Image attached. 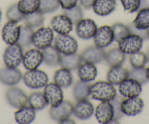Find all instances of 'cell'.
<instances>
[{"instance_id": "1", "label": "cell", "mask_w": 149, "mask_h": 124, "mask_svg": "<svg viewBox=\"0 0 149 124\" xmlns=\"http://www.w3.org/2000/svg\"><path fill=\"white\" fill-rule=\"evenodd\" d=\"M117 95L114 85L108 81H98L90 86V96L94 100L110 102Z\"/></svg>"}, {"instance_id": "2", "label": "cell", "mask_w": 149, "mask_h": 124, "mask_svg": "<svg viewBox=\"0 0 149 124\" xmlns=\"http://www.w3.org/2000/svg\"><path fill=\"white\" fill-rule=\"evenodd\" d=\"M24 84L31 89H39L48 84V76L45 72L39 69L28 70L23 77Z\"/></svg>"}, {"instance_id": "3", "label": "cell", "mask_w": 149, "mask_h": 124, "mask_svg": "<svg viewBox=\"0 0 149 124\" xmlns=\"http://www.w3.org/2000/svg\"><path fill=\"white\" fill-rule=\"evenodd\" d=\"M24 48L17 43L9 45L3 55L4 63L7 67L17 68L22 62Z\"/></svg>"}, {"instance_id": "4", "label": "cell", "mask_w": 149, "mask_h": 124, "mask_svg": "<svg viewBox=\"0 0 149 124\" xmlns=\"http://www.w3.org/2000/svg\"><path fill=\"white\" fill-rule=\"evenodd\" d=\"M144 39L140 36L131 34L118 41V48L125 54H131L140 51L143 48Z\"/></svg>"}, {"instance_id": "5", "label": "cell", "mask_w": 149, "mask_h": 124, "mask_svg": "<svg viewBox=\"0 0 149 124\" xmlns=\"http://www.w3.org/2000/svg\"><path fill=\"white\" fill-rule=\"evenodd\" d=\"M54 40V32L50 27H41L34 32L32 44L39 50H44L51 46Z\"/></svg>"}, {"instance_id": "6", "label": "cell", "mask_w": 149, "mask_h": 124, "mask_svg": "<svg viewBox=\"0 0 149 124\" xmlns=\"http://www.w3.org/2000/svg\"><path fill=\"white\" fill-rule=\"evenodd\" d=\"M55 47L61 54L76 53L78 45L76 39L67 35H58L55 38Z\"/></svg>"}, {"instance_id": "7", "label": "cell", "mask_w": 149, "mask_h": 124, "mask_svg": "<svg viewBox=\"0 0 149 124\" xmlns=\"http://www.w3.org/2000/svg\"><path fill=\"white\" fill-rule=\"evenodd\" d=\"M6 99L10 106L17 109L29 105L28 96L23 90L17 87H12L7 91Z\"/></svg>"}, {"instance_id": "8", "label": "cell", "mask_w": 149, "mask_h": 124, "mask_svg": "<svg viewBox=\"0 0 149 124\" xmlns=\"http://www.w3.org/2000/svg\"><path fill=\"white\" fill-rule=\"evenodd\" d=\"M94 42L96 46L104 48L111 45L114 40V34L112 26H102L97 28L94 36Z\"/></svg>"}, {"instance_id": "9", "label": "cell", "mask_w": 149, "mask_h": 124, "mask_svg": "<svg viewBox=\"0 0 149 124\" xmlns=\"http://www.w3.org/2000/svg\"><path fill=\"white\" fill-rule=\"evenodd\" d=\"M142 85L132 78H128L118 85L120 94L126 98L139 96L142 93Z\"/></svg>"}, {"instance_id": "10", "label": "cell", "mask_w": 149, "mask_h": 124, "mask_svg": "<svg viewBox=\"0 0 149 124\" xmlns=\"http://www.w3.org/2000/svg\"><path fill=\"white\" fill-rule=\"evenodd\" d=\"M44 96L49 105L56 107L64 100V94L59 85L55 82L47 84L44 89Z\"/></svg>"}, {"instance_id": "11", "label": "cell", "mask_w": 149, "mask_h": 124, "mask_svg": "<svg viewBox=\"0 0 149 124\" xmlns=\"http://www.w3.org/2000/svg\"><path fill=\"white\" fill-rule=\"evenodd\" d=\"M73 105L69 101L63 100L56 107H51L50 109V116L54 121L61 123L64 120L69 118L73 112Z\"/></svg>"}, {"instance_id": "12", "label": "cell", "mask_w": 149, "mask_h": 124, "mask_svg": "<svg viewBox=\"0 0 149 124\" xmlns=\"http://www.w3.org/2000/svg\"><path fill=\"white\" fill-rule=\"evenodd\" d=\"M144 102L139 96L127 98L121 102V109L124 115L127 116H135L143 111Z\"/></svg>"}, {"instance_id": "13", "label": "cell", "mask_w": 149, "mask_h": 124, "mask_svg": "<svg viewBox=\"0 0 149 124\" xmlns=\"http://www.w3.org/2000/svg\"><path fill=\"white\" fill-rule=\"evenodd\" d=\"M21 26L15 21H9L4 26L2 30V37L4 42L8 45L17 43L19 39Z\"/></svg>"}, {"instance_id": "14", "label": "cell", "mask_w": 149, "mask_h": 124, "mask_svg": "<svg viewBox=\"0 0 149 124\" xmlns=\"http://www.w3.org/2000/svg\"><path fill=\"white\" fill-rule=\"evenodd\" d=\"M43 61V55L39 49H31L24 54L22 63L27 70H33L39 67Z\"/></svg>"}, {"instance_id": "15", "label": "cell", "mask_w": 149, "mask_h": 124, "mask_svg": "<svg viewBox=\"0 0 149 124\" xmlns=\"http://www.w3.org/2000/svg\"><path fill=\"white\" fill-rule=\"evenodd\" d=\"M97 30L94 21L90 18L82 19L76 24V33L81 39H90L94 37Z\"/></svg>"}, {"instance_id": "16", "label": "cell", "mask_w": 149, "mask_h": 124, "mask_svg": "<svg viewBox=\"0 0 149 124\" xmlns=\"http://www.w3.org/2000/svg\"><path fill=\"white\" fill-rule=\"evenodd\" d=\"M51 28L58 35H67L73 29L71 20L65 15H58L53 17L51 21Z\"/></svg>"}, {"instance_id": "17", "label": "cell", "mask_w": 149, "mask_h": 124, "mask_svg": "<svg viewBox=\"0 0 149 124\" xmlns=\"http://www.w3.org/2000/svg\"><path fill=\"white\" fill-rule=\"evenodd\" d=\"M105 51L103 48L96 46H90L86 48L81 54L83 61H87L94 64H100L105 59Z\"/></svg>"}, {"instance_id": "18", "label": "cell", "mask_w": 149, "mask_h": 124, "mask_svg": "<svg viewBox=\"0 0 149 124\" xmlns=\"http://www.w3.org/2000/svg\"><path fill=\"white\" fill-rule=\"evenodd\" d=\"M22 79V74L17 68L5 67L0 69V82L4 85L12 86L18 84Z\"/></svg>"}, {"instance_id": "19", "label": "cell", "mask_w": 149, "mask_h": 124, "mask_svg": "<svg viewBox=\"0 0 149 124\" xmlns=\"http://www.w3.org/2000/svg\"><path fill=\"white\" fill-rule=\"evenodd\" d=\"M94 112V108L92 103L88 99H83L78 101L77 104L73 107L74 115L78 119L87 120L91 118Z\"/></svg>"}, {"instance_id": "20", "label": "cell", "mask_w": 149, "mask_h": 124, "mask_svg": "<svg viewBox=\"0 0 149 124\" xmlns=\"http://www.w3.org/2000/svg\"><path fill=\"white\" fill-rule=\"evenodd\" d=\"M95 116L100 123H109L113 119V109L110 102H102L95 111Z\"/></svg>"}, {"instance_id": "21", "label": "cell", "mask_w": 149, "mask_h": 124, "mask_svg": "<svg viewBox=\"0 0 149 124\" xmlns=\"http://www.w3.org/2000/svg\"><path fill=\"white\" fill-rule=\"evenodd\" d=\"M78 74L81 80L89 82L96 79L98 71L94 64L83 61L78 68Z\"/></svg>"}, {"instance_id": "22", "label": "cell", "mask_w": 149, "mask_h": 124, "mask_svg": "<svg viewBox=\"0 0 149 124\" xmlns=\"http://www.w3.org/2000/svg\"><path fill=\"white\" fill-rule=\"evenodd\" d=\"M92 8L97 15L107 16L116 8V0H95Z\"/></svg>"}, {"instance_id": "23", "label": "cell", "mask_w": 149, "mask_h": 124, "mask_svg": "<svg viewBox=\"0 0 149 124\" xmlns=\"http://www.w3.org/2000/svg\"><path fill=\"white\" fill-rule=\"evenodd\" d=\"M130 71L121 66L112 67L107 74V80L113 85H119L122 81L129 78Z\"/></svg>"}, {"instance_id": "24", "label": "cell", "mask_w": 149, "mask_h": 124, "mask_svg": "<svg viewBox=\"0 0 149 124\" xmlns=\"http://www.w3.org/2000/svg\"><path fill=\"white\" fill-rule=\"evenodd\" d=\"M36 112L31 106L23 107L15 112V119L19 124H29L35 119Z\"/></svg>"}, {"instance_id": "25", "label": "cell", "mask_w": 149, "mask_h": 124, "mask_svg": "<svg viewBox=\"0 0 149 124\" xmlns=\"http://www.w3.org/2000/svg\"><path fill=\"white\" fill-rule=\"evenodd\" d=\"M43 62L48 67H55L60 64L61 61V53L56 48L55 46L48 47L42 51Z\"/></svg>"}, {"instance_id": "26", "label": "cell", "mask_w": 149, "mask_h": 124, "mask_svg": "<svg viewBox=\"0 0 149 124\" xmlns=\"http://www.w3.org/2000/svg\"><path fill=\"white\" fill-rule=\"evenodd\" d=\"M54 82L59 85L61 88H67L72 85L73 82V77L70 69L61 68L54 74Z\"/></svg>"}, {"instance_id": "27", "label": "cell", "mask_w": 149, "mask_h": 124, "mask_svg": "<svg viewBox=\"0 0 149 124\" xmlns=\"http://www.w3.org/2000/svg\"><path fill=\"white\" fill-rule=\"evenodd\" d=\"M125 53L119 49L115 48L110 50L105 54V59L107 64L110 67L121 66L125 61Z\"/></svg>"}, {"instance_id": "28", "label": "cell", "mask_w": 149, "mask_h": 124, "mask_svg": "<svg viewBox=\"0 0 149 124\" xmlns=\"http://www.w3.org/2000/svg\"><path fill=\"white\" fill-rule=\"evenodd\" d=\"M82 62L83 61L81 59V55H78L76 53L69 54V55L61 54L60 65L62 67L70 69V71L78 69Z\"/></svg>"}, {"instance_id": "29", "label": "cell", "mask_w": 149, "mask_h": 124, "mask_svg": "<svg viewBox=\"0 0 149 124\" xmlns=\"http://www.w3.org/2000/svg\"><path fill=\"white\" fill-rule=\"evenodd\" d=\"M91 85L86 82L81 80L75 83L73 88V96L76 101L86 99L90 96Z\"/></svg>"}, {"instance_id": "30", "label": "cell", "mask_w": 149, "mask_h": 124, "mask_svg": "<svg viewBox=\"0 0 149 124\" xmlns=\"http://www.w3.org/2000/svg\"><path fill=\"white\" fill-rule=\"evenodd\" d=\"M29 105L35 110H42L48 105L44 94L41 92H34L28 97Z\"/></svg>"}, {"instance_id": "31", "label": "cell", "mask_w": 149, "mask_h": 124, "mask_svg": "<svg viewBox=\"0 0 149 124\" xmlns=\"http://www.w3.org/2000/svg\"><path fill=\"white\" fill-rule=\"evenodd\" d=\"M132 24L137 28L141 30L149 29V9L139 10V12Z\"/></svg>"}, {"instance_id": "32", "label": "cell", "mask_w": 149, "mask_h": 124, "mask_svg": "<svg viewBox=\"0 0 149 124\" xmlns=\"http://www.w3.org/2000/svg\"><path fill=\"white\" fill-rule=\"evenodd\" d=\"M40 3V0H20L18 7L19 10L26 15L38 10Z\"/></svg>"}, {"instance_id": "33", "label": "cell", "mask_w": 149, "mask_h": 124, "mask_svg": "<svg viewBox=\"0 0 149 124\" xmlns=\"http://www.w3.org/2000/svg\"><path fill=\"white\" fill-rule=\"evenodd\" d=\"M33 35H34V32H33L32 28L28 26H21L18 43L23 48H28L32 44Z\"/></svg>"}, {"instance_id": "34", "label": "cell", "mask_w": 149, "mask_h": 124, "mask_svg": "<svg viewBox=\"0 0 149 124\" xmlns=\"http://www.w3.org/2000/svg\"><path fill=\"white\" fill-rule=\"evenodd\" d=\"M43 15L44 14L40 12L39 10L26 15L25 18H24L26 25L32 28H36L41 26L44 22Z\"/></svg>"}, {"instance_id": "35", "label": "cell", "mask_w": 149, "mask_h": 124, "mask_svg": "<svg viewBox=\"0 0 149 124\" xmlns=\"http://www.w3.org/2000/svg\"><path fill=\"white\" fill-rule=\"evenodd\" d=\"M130 62L133 68L144 67L148 62V57L144 53L140 51L130 55Z\"/></svg>"}, {"instance_id": "36", "label": "cell", "mask_w": 149, "mask_h": 124, "mask_svg": "<svg viewBox=\"0 0 149 124\" xmlns=\"http://www.w3.org/2000/svg\"><path fill=\"white\" fill-rule=\"evenodd\" d=\"M58 0H40L38 10L42 14H48L55 12L59 8Z\"/></svg>"}, {"instance_id": "37", "label": "cell", "mask_w": 149, "mask_h": 124, "mask_svg": "<svg viewBox=\"0 0 149 124\" xmlns=\"http://www.w3.org/2000/svg\"><path fill=\"white\" fill-rule=\"evenodd\" d=\"M63 13L71 20L73 25H76L84 18V12H83L82 9L78 5H76L71 9L64 10Z\"/></svg>"}, {"instance_id": "38", "label": "cell", "mask_w": 149, "mask_h": 124, "mask_svg": "<svg viewBox=\"0 0 149 124\" xmlns=\"http://www.w3.org/2000/svg\"><path fill=\"white\" fill-rule=\"evenodd\" d=\"M129 78L135 80L141 85H144L149 81L146 75V69H145L144 67L133 68L132 70L130 71Z\"/></svg>"}, {"instance_id": "39", "label": "cell", "mask_w": 149, "mask_h": 124, "mask_svg": "<svg viewBox=\"0 0 149 124\" xmlns=\"http://www.w3.org/2000/svg\"><path fill=\"white\" fill-rule=\"evenodd\" d=\"M112 28H113L114 34V40L116 42H118L122 38L125 37L126 36L130 34L128 26L124 25L121 23H116V24H113Z\"/></svg>"}, {"instance_id": "40", "label": "cell", "mask_w": 149, "mask_h": 124, "mask_svg": "<svg viewBox=\"0 0 149 124\" xmlns=\"http://www.w3.org/2000/svg\"><path fill=\"white\" fill-rule=\"evenodd\" d=\"M6 15L7 18L9 21H15L17 23L24 21L25 18V15L23 14L18 9V4H13L11 5L7 10Z\"/></svg>"}, {"instance_id": "41", "label": "cell", "mask_w": 149, "mask_h": 124, "mask_svg": "<svg viewBox=\"0 0 149 124\" xmlns=\"http://www.w3.org/2000/svg\"><path fill=\"white\" fill-rule=\"evenodd\" d=\"M122 100L123 99L121 96H118L116 95V97L110 102L113 106V119L117 120V121L122 118L124 116V113H123L122 109H121Z\"/></svg>"}, {"instance_id": "42", "label": "cell", "mask_w": 149, "mask_h": 124, "mask_svg": "<svg viewBox=\"0 0 149 124\" xmlns=\"http://www.w3.org/2000/svg\"><path fill=\"white\" fill-rule=\"evenodd\" d=\"M124 10L130 13H133L139 10L140 0H120Z\"/></svg>"}, {"instance_id": "43", "label": "cell", "mask_w": 149, "mask_h": 124, "mask_svg": "<svg viewBox=\"0 0 149 124\" xmlns=\"http://www.w3.org/2000/svg\"><path fill=\"white\" fill-rule=\"evenodd\" d=\"M129 28H130V33L131 34H134V35H137L141 37L143 39H148V29L147 30H141L137 28L134 25L132 24V23L128 25Z\"/></svg>"}, {"instance_id": "44", "label": "cell", "mask_w": 149, "mask_h": 124, "mask_svg": "<svg viewBox=\"0 0 149 124\" xmlns=\"http://www.w3.org/2000/svg\"><path fill=\"white\" fill-rule=\"evenodd\" d=\"M60 6L64 10H69L77 5L78 0H58Z\"/></svg>"}, {"instance_id": "45", "label": "cell", "mask_w": 149, "mask_h": 124, "mask_svg": "<svg viewBox=\"0 0 149 124\" xmlns=\"http://www.w3.org/2000/svg\"><path fill=\"white\" fill-rule=\"evenodd\" d=\"M79 1L81 6L84 7L85 9L88 10L92 8L93 4H94L95 0H79Z\"/></svg>"}, {"instance_id": "46", "label": "cell", "mask_w": 149, "mask_h": 124, "mask_svg": "<svg viewBox=\"0 0 149 124\" xmlns=\"http://www.w3.org/2000/svg\"><path fill=\"white\" fill-rule=\"evenodd\" d=\"M146 8L149 9V0H140L139 10L146 9Z\"/></svg>"}, {"instance_id": "47", "label": "cell", "mask_w": 149, "mask_h": 124, "mask_svg": "<svg viewBox=\"0 0 149 124\" xmlns=\"http://www.w3.org/2000/svg\"><path fill=\"white\" fill-rule=\"evenodd\" d=\"M60 123H75V122L74 121H73L72 120H70L69 119V118H67V119L64 120V121H61Z\"/></svg>"}, {"instance_id": "48", "label": "cell", "mask_w": 149, "mask_h": 124, "mask_svg": "<svg viewBox=\"0 0 149 124\" xmlns=\"http://www.w3.org/2000/svg\"><path fill=\"white\" fill-rule=\"evenodd\" d=\"M146 75H147L148 78V80H149V67L147 68V69H146Z\"/></svg>"}, {"instance_id": "49", "label": "cell", "mask_w": 149, "mask_h": 124, "mask_svg": "<svg viewBox=\"0 0 149 124\" xmlns=\"http://www.w3.org/2000/svg\"><path fill=\"white\" fill-rule=\"evenodd\" d=\"M1 19H2V11L0 10V21H1Z\"/></svg>"}, {"instance_id": "50", "label": "cell", "mask_w": 149, "mask_h": 124, "mask_svg": "<svg viewBox=\"0 0 149 124\" xmlns=\"http://www.w3.org/2000/svg\"><path fill=\"white\" fill-rule=\"evenodd\" d=\"M147 57H148V61H149V51L148 53V55H147Z\"/></svg>"}, {"instance_id": "51", "label": "cell", "mask_w": 149, "mask_h": 124, "mask_svg": "<svg viewBox=\"0 0 149 124\" xmlns=\"http://www.w3.org/2000/svg\"><path fill=\"white\" fill-rule=\"evenodd\" d=\"M148 39H149V29H148Z\"/></svg>"}]
</instances>
